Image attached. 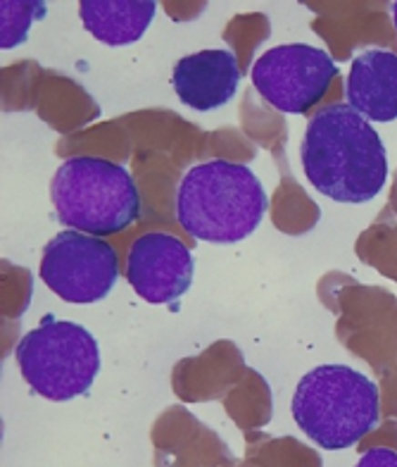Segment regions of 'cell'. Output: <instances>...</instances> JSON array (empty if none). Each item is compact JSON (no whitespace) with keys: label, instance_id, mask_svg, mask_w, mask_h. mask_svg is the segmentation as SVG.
<instances>
[{"label":"cell","instance_id":"obj_10","mask_svg":"<svg viewBox=\"0 0 397 467\" xmlns=\"http://www.w3.org/2000/svg\"><path fill=\"white\" fill-rule=\"evenodd\" d=\"M348 105L369 122L397 119V53L372 48L352 60L345 87Z\"/></svg>","mask_w":397,"mask_h":467},{"label":"cell","instance_id":"obj_13","mask_svg":"<svg viewBox=\"0 0 397 467\" xmlns=\"http://www.w3.org/2000/svg\"><path fill=\"white\" fill-rule=\"evenodd\" d=\"M355 467H397V453L392 449H372L361 455Z\"/></svg>","mask_w":397,"mask_h":467},{"label":"cell","instance_id":"obj_2","mask_svg":"<svg viewBox=\"0 0 397 467\" xmlns=\"http://www.w3.org/2000/svg\"><path fill=\"white\" fill-rule=\"evenodd\" d=\"M270 198L248 165L209 161L190 167L177 191V220L205 244H239L262 224Z\"/></svg>","mask_w":397,"mask_h":467},{"label":"cell","instance_id":"obj_3","mask_svg":"<svg viewBox=\"0 0 397 467\" xmlns=\"http://www.w3.org/2000/svg\"><path fill=\"white\" fill-rule=\"evenodd\" d=\"M293 420L324 451L352 449L381 420L379 387L348 365H319L298 381Z\"/></svg>","mask_w":397,"mask_h":467},{"label":"cell","instance_id":"obj_7","mask_svg":"<svg viewBox=\"0 0 397 467\" xmlns=\"http://www.w3.org/2000/svg\"><path fill=\"white\" fill-rule=\"evenodd\" d=\"M338 67L326 50L310 44L270 48L252 65V87L271 108L302 115L324 99Z\"/></svg>","mask_w":397,"mask_h":467},{"label":"cell","instance_id":"obj_1","mask_svg":"<svg viewBox=\"0 0 397 467\" xmlns=\"http://www.w3.org/2000/svg\"><path fill=\"white\" fill-rule=\"evenodd\" d=\"M307 182L336 203H369L388 182V150L367 117L348 103L321 108L300 146Z\"/></svg>","mask_w":397,"mask_h":467},{"label":"cell","instance_id":"obj_6","mask_svg":"<svg viewBox=\"0 0 397 467\" xmlns=\"http://www.w3.org/2000/svg\"><path fill=\"white\" fill-rule=\"evenodd\" d=\"M41 279L57 298L74 306L98 303L110 296L119 279V258L100 236L65 229L46 244Z\"/></svg>","mask_w":397,"mask_h":467},{"label":"cell","instance_id":"obj_8","mask_svg":"<svg viewBox=\"0 0 397 467\" xmlns=\"http://www.w3.org/2000/svg\"><path fill=\"white\" fill-rule=\"evenodd\" d=\"M124 275L143 301L165 306L190 289L196 260L181 239L167 232H150L131 244Z\"/></svg>","mask_w":397,"mask_h":467},{"label":"cell","instance_id":"obj_4","mask_svg":"<svg viewBox=\"0 0 397 467\" xmlns=\"http://www.w3.org/2000/svg\"><path fill=\"white\" fill-rule=\"evenodd\" d=\"M50 201L62 224L100 239L124 232L141 215V193L127 167L96 155L62 162Z\"/></svg>","mask_w":397,"mask_h":467},{"label":"cell","instance_id":"obj_5","mask_svg":"<svg viewBox=\"0 0 397 467\" xmlns=\"http://www.w3.org/2000/svg\"><path fill=\"white\" fill-rule=\"evenodd\" d=\"M19 372L38 396L56 403L84 396L100 372V346L86 327L46 315L19 338Z\"/></svg>","mask_w":397,"mask_h":467},{"label":"cell","instance_id":"obj_9","mask_svg":"<svg viewBox=\"0 0 397 467\" xmlns=\"http://www.w3.org/2000/svg\"><path fill=\"white\" fill-rule=\"evenodd\" d=\"M240 65L233 50H198L177 62L171 74V87L181 103L198 112L217 110L233 100L240 87Z\"/></svg>","mask_w":397,"mask_h":467},{"label":"cell","instance_id":"obj_14","mask_svg":"<svg viewBox=\"0 0 397 467\" xmlns=\"http://www.w3.org/2000/svg\"><path fill=\"white\" fill-rule=\"evenodd\" d=\"M392 22H395V31H397V0L392 3Z\"/></svg>","mask_w":397,"mask_h":467},{"label":"cell","instance_id":"obj_12","mask_svg":"<svg viewBox=\"0 0 397 467\" xmlns=\"http://www.w3.org/2000/svg\"><path fill=\"white\" fill-rule=\"evenodd\" d=\"M46 17V3L3 0L0 3V48L13 50L29 36L31 25Z\"/></svg>","mask_w":397,"mask_h":467},{"label":"cell","instance_id":"obj_11","mask_svg":"<svg viewBox=\"0 0 397 467\" xmlns=\"http://www.w3.org/2000/svg\"><path fill=\"white\" fill-rule=\"evenodd\" d=\"M158 13L155 0H81L79 17L100 44L122 48L141 41Z\"/></svg>","mask_w":397,"mask_h":467}]
</instances>
